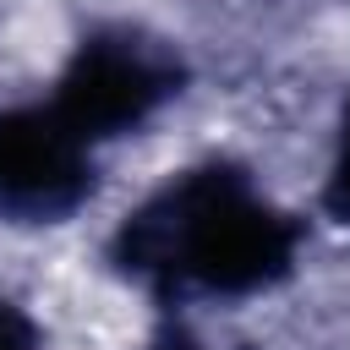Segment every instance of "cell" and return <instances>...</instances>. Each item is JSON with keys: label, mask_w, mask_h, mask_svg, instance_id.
<instances>
[{"label": "cell", "mask_w": 350, "mask_h": 350, "mask_svg": "<svg viewBox=\"0 0 350 350\" xmlns=\"http://www.w3.org/2000/svg\"><path fill=\"white\" fill-rule=\"evenodd\" d=\"M164 93H170V66L153 49L115 38V44H88L82 49V60L66 77V93H60L55 115L88 142V137H104L115 126L142 120Z\"/></svg>", "instance_id": "3957f363"}, {"label": "cell", "mask_w": 350, "mask_h": 350, "mask_svg": "<svg viewBox=\"0 0 350 350\" xmlns=\"http://www.w3.org/2000/svg\"><path fill=\"white\" fill-rule=\"evenodd\" d=\"M290 257V230L268 213L241 175L208 170L164 191L131 224V262L197 290L268 284Z\"/></svg>", "instance_id": "6da1fadb"}, {"label": "cell", "mask_w": 350, "mask_h": 350, "mask_svg": "<svg viewBox=\"0 0 350 350\" xmlns=\"http://www.w3.org/2000/svg\"><path fill=\"white\" fill-rule=\"evenodd\" d=\"M0 350H38V339H33L27 317H16L11 306H0Z\"/></svg>", "instance_id": "277c9868"}, {"label": "cell", "mask_w": 350, "mask_h": 350, "mask_svg": "<svg viewBox=\"0 0 350 350\" xmlns=\"http://www.w3.org/2000/svg\"><path fill=\"white\" fill-rule=\"evenodd\" d=\"M88 191V142L49 109L0 115V208L5 213H66Z\"/></svg>", "instance_id": "7a4b0ae2"}, {"label": "cell", "mask_w": 350, "mask_h": 350, "mask_svg": "<svg viewBox=\"0 0 350 350\" xmlns=\"http://www.w3.org/2000/svg\"><path fill=\"white\" fill-rule=\"evenodd\" d=\"M328 202L350 219V131H345V159H339V175H334V191H328Z\"/></svg>", "instance_id": "5b68a950"}]
</instances>
